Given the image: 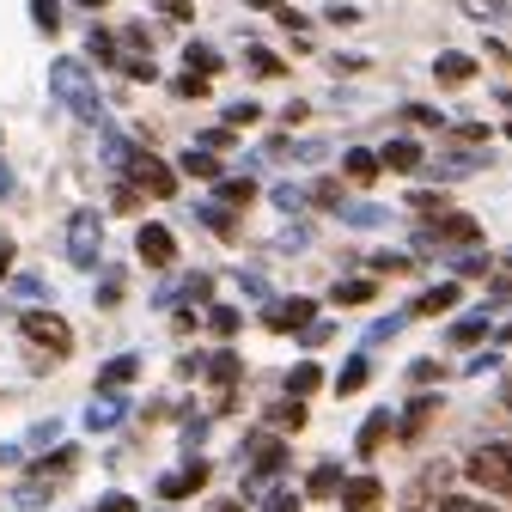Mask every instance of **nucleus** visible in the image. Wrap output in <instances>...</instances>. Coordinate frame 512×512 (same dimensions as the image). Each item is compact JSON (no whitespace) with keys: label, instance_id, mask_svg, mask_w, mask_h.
<instances>
[{"label":"nucleus","instance_id":"16","mask_svg":"<svg viewBox=\"0 0 512 512\" xmlns=\"http://www.w3.org/2000/svg\"><path fill=\"white\" fill-rule=\"evenodd\" d=\"M433 74H439V86H470V80H476V61H470V55H439Z\"/></svg>","mask_w":512,"mask_h":512},{"label":"nucleus","instance_id":"35","mask_svg":"<svg viewBox=\"0 0 512 512\" xmlns=\"http://www.w3.org/2000/svg\"><path fill=\"white\" fill-rule=\"evenodd\" d=\"M305 506V494H293V488H275L269 500H263V512H299Z\"/></svg>","mask_w":512,"mask_h":512},{"label":"nucleus","instance_id":"59","mask_svg":"<svg viewBox=\"0 0 512 512\" xmlns=\"http://www.w3.org/2000/svg\"><path fill=\"white\" fill-rule=\"evenodd\" d=\"M80 7H104V0H80Z\"/></svg>","mask_w":512,"mask_h":512},{"label":"nucleus","instance_id":"57","mask_svg":"<svg viewBox=\"0 0 512 512\" xmlns=\"http://www.w3.org/2000/svg\"><path fill=\"white\" fill-rule=\"evenodd\" d=\"M214 512H244V500H220V506H214Z\"/></svg>","mask_w":512,"mask_h":512},{"label":"nucleus","instance_id":"52","mask_svg":"<svg viewBox=\"0 0 512 512\" xmlns=\"http://www.w3.org/2000/svg\"><path fill=\"white\" fill-rule=\"evenodd\" d=\"M324 153H330L324 141H299V147H293V159H324Z\"/></svg>","mask_w":512,"mask_h":512},{"label":"nucleus","instance_id":"41","mask_svg":"<svg viewBox=\"0 0 512 512\" xmlns=\"http://www.w3.org/2000/svg\"><path fill=\"white\" fill-rule=\"evenodd\" d=\"M403 116H409V122H415V128H445V116H439V110H433V104H409V110H403Z\"/></svg>","mask_w":512,"mask_h":512},{"label":"nucleus","instance_id":"26","mask_svg":"<svg viewBox=\"0 0 512 512\" xmlns=\"http://www.w3.org/2000/svg\"><path fill=\"white\" fill-rule=\"evenodd\" d=\"M183 61H189V74H202V80L220 68V55H214L208 43H183Z\"/></svg>","mask_w":512,"mask_h":512},{"label":"nucleus","instance_id":"34","mask_svg":"<svg viewBox=\"0 0 512 512\" xmlns=\"http://www.w3.org/2000/svg\"><path fill=\"white\" fill-rule=\"evenodd\" d=\"M305 202H311V196H305L299 183H281V189H275V208H281V214H299Z\"/></svg>","mask_w":512,"mask_h":512},{"label":"nucleus","instance_id":"43","mask_svg":"<svg viewBox=\"0 0 512 512\" xmlns=\"http://www.w3.org/2000/svg\"><path fill=\"white\" fill-rule=\"evenodd\" d=\"M92 512H141V500H135V494H104Z\"/></svg>","mask_w":512,"mask_h":512},{"label":"nucleus","instance_id":"1","mask_svg":"<svg viewBox=\"0 0 512 512\" xmlns=\"http://www.w3.org/2000/svg\"><path fill=\"white\" fill-rule=\"evenodd\" d=\"M49 92L68 104L80 122H98L104 116V104H98V92H92V80H86L80 61H55V68H49Z\"/></svg>","mask_w":512,"mask_h":512},{"label":"nucleus","instance_id":"13","mask_svg":"<svg viewBox=\"0 0 512 512\" xmlns=\"http://www.w3.org/2000/svg\"><path fill=\"white\" fill-rule=\"evenodd\" d=\"M421 159H427V153H421V141H409V135L378 153V165H391V171H421Z\"/></svg>","mask_w":512,"mask_h":512},{"label":"nucleus","instance_id":"31","mask_svg":"<svg viewBox=\"0 0 512 512\" xmlns=\"http://www.w3.org/2000/svg\"><path fill=\"white\" fill-rule=\"evenodd\" d=\"M311 494H342V470L336 464H317L311 470Z\"/></svg>","mask_w":512,"mask_h":512},{"label":"nucleus","instance_id":"40","mask_svg":"<svg viewBox=\"0 0 512 512\" xmlns=\"http://www.w3.org/2000/svg\"><path fill=\"white\" fill-rule=\"evenodd\" d=\"M470 19H506V0H464Z\"/></svg>","mask_w":512,"mask_h":512},{"label":"nucleus","instance_id":"23","mask_svg":"<svg viewBox=\"0 0 512 512\" xmlns=\"http://www.w3.org/2000/svg\"><path fill=\"white\" fill-rule=\"evenodd\" d=\"M366 378H372V366H366V354H354V360L336 372V391H342V397H354V391H366Z\"/></svg>","mask_w":512,"mask_h":512},{"label":"nucleus","instance_id":"54","mask_svg":"<svg viewBox=\"0 0 512 512\" xmlns=\"http://www.w3.org/2000/svg\"><path fill=\"white\" fill-rule=\"evenodd\" d=\"M7 269H13V244L0 238V281H7Z\"/></svg>","mask_w":512,"mask_h":512},{"label":"nucleus","instance_id":"61","mask_svg":"<svg viewBox=\"0 0 512 512\" xmlns=\"http://www.w3.org/2000/svg\"><path fill=\"white\" fill-rule=\"evenodd\" d=\"M506 141H512V122H506Z\"/></svg>","mask_w":512,"mask_h":512},{"label":"nucleus","instance_id":"7","mask_svg":"<svg viewBox=\"0 0 512 512\" xmlns=\"http://www.w3.org/2000/svg\"><path fill=\"white\" fill-rule=\"evenodd\" d=\"M421 238H427V244H464V250H476V244H482V226H476L470 214H439Z\"/></svg>","mask_w":512,"mask_h":512},{"label":"nucleus","instance_id":"45","mask_svg":"<svg viewBox=\"0 0 512 512\" xmlns=\"http://www.w3.org/2000/svg\"><path fill=\"white\" fill-rule=\"evenodd\" d=\"M269 421L275 427H305V409L299 403H281V409H269Z\"/></svg>","mask_w":512,"mask_h":512},{"label":"nucleus","instance_id":"9","mask_svg":"<svg viewBox=\"0 0 512 512\" xmlns=\"http://www.w3.org/2000/svg\"><path fill=\"white\" fill-rule=\"evenodd\" d=\"M384 482L378 476H342V512H378Z\"/></svg>","mask_w":512,"mask_h":512},{"label":"nucleus","instance_id":"12","mask_svg":"<svg viewBox=\"0 0 512 512\" xmlns=\"http://www.w3.org/2000/svg\"><path fill=\"white\" fill-rule=\"evenodd\" d=\"M177 171H183V177H202V183H220V177H226V171H220V159H214L208 147H189V153L177 159Z\"/></svg>","mask_w":512,"mask_h":512},{"label":"nucleus","instance_id":"3","mask_svg":"<svg viewBox=\"0 0 512 512\" xmlns=\"http://www.w3.org/2000/svg\"><path fill=\"white\" fill-rule=\"evenodd\" d=\"M98 250H104V220L92 214V208H80L74 220H68V256L80 269H92L98 263Z\"/></svg>","mask_w":512,"mask_h":512},{"label":"nucleus","instance_id":"44","mask_svg":"<svg viewBox=\"0 0 512 512\" xmlns=\"http://www.w3.org/2000/svg\"><path fill=\"white\" fill-rule=\"evenodd\" d=\"M202 220H208V226H214L220 238H232V214H226V208H214V202H202Z\"/></svg>","mask_w":512,"mask_h":512},{"label":"nucleus","instance_id":"27","mask_svg":"<svg viewBox=\"0 0 512 512\" xmlns=\"http://www.w3.org/2000/svg\"><path fill=\"white\" fill-rule=\"evenodd\" d=\"M208 372H214V384H220V391H232V384H238V372H244V366H238V354L226 348V354H214V360H208Z\"/></svg>","mask_w":512,"mask_h":512},{"label":"nucleus","instance_id":"21","mask_svg":"<svg viewBox=\"0 0 512 512\" xmlns=\"http://www.w3.org/2000/svg\"><path fill=\"white\" fill-rule=\"evenodd\" d=\"M488 330H494V324H488V311H470V317H458V324H452V342H458V348H476Z\"/></svg>","mask_w":512,"mask_h":512},{"label":"nucleus","instance_id":"49","mask_svg":"<svg viewBox=\"0 0 512 512\" xmlns=\"http://www.w3.org/2000/svg\"><path fill=\"white\" fill-rule=\"evenodd\" d=\"M13 293H19V299H43V281H37V275H19Z\"/></svg>","mask_w":512,"mask_h":512},{"label":"nucleus","instance_id":"28","mask_svg":"<svg viewBox=\"0 0 512 512\" xmlns=\"http://www.w3.org/2000/svg\"><path fill=\"white\" fill-rule=\"evenodd\" d=\"M336 214H342L348 226H384V208H372V202H342Z\"/></svg>","mask_w":512,"mask_h":512},{"label":"nucleus","instance_id":"18","mask_svg":"<svg viewBox=\"0 0 512 512\" xmlns=\"http://www.w3.org/2000/svg\"><path fill=\"white\" fill-rule=\"evenodd\" d=\"M214 196H220L226 208H250V202H256V183H250V177H220Z\"/></svg>","mask_w":512,"mask_h":512},{"label":"nucleus","instance_id":"14","mask_svg":"<svg viewBox=\"0 0 512 512\" xmlns=\"http://www.w3.org/2000/svg\"><path fill=\"white\" fill-rule=\"evenodd\" d=\"M135 372H141V360H135V354H116V360H104V366H98V391H122V384L135 378Z\"/></svg>","mask_w":512,"mask_h":512},{"label":"nucleus","instance_id":"38","mask_svg":"<svg viewBox=\"0 0 512 512\" xmlns=\"http://www.w3.org/2000/svg\"><path fill=\"white\" fill-rule=\"evenodd\" d=\"M122 74H128V80H147V86L159 80V68H153V55H135V61H122Z\"/></svg>","mask_w":512,"mask_h":512},{"label":"nucleus","instance_id":"51","mask_svg":"<svg viewBox=\"0 0 512 512\" xmlns=\"http://www.w3.org/2000/svg\"><path fill=\"white\" fill-rule=\"evenodd\" d=\"M372 269H391V275H403V269H409V256H391V250H384V256H372Z\"/></svg>","mask_w":512,"mask_h":512},{"label":"nucleus","instance_id":"17","mask_svg":"<svg viewBox=\"0 0 512 512\" xmlns=\"http://www.w3.org/2000/svg\"><path fill=\"white\" fill-rule=\"evenodd\" d=\"M452 305H458V281H439V287H427L415 299V317H439V311H452Z\"/></svg>","mask_w":512,"mask_h":512},{"label":"nucleus","instance_id":"20","mask_svg":"<svg viewBox=\"0 0 512 512\" xmlns=\"http://www.w3.org/2000/svg\"><path fill=\"white\" fill-rule=\"evenodd\" d=\"M116 421H122V397H116V391L92 397V409H86V427H98V433H104V427H116Z\"/></svg>","mask_w":512,"mask_h":512},{"label":"nucleus","instance_id":"29","mask_svg":"<svg viewBox=\"0 0 512 512\" xmlns=\"http://www.w3.org/2000/svg\"><path fill=\"white\" fill-rule=\"evenodd\" d=\"M86 55H92V61H104V68H110V61H122V55H116V37H110V31H98V25H92V37H86Z\"/></svg>","mask_w":512,"mask_h":512},{"label":"nucleus","instance_id":"15","mask_svg":"<svg viewBox=\"0 0 512 512\" xmlns=\"http://www.w3.org/2000/svg\"><path fill=\"white\" fill-rule=\"evenodd\" d=\"M391 427H397V421H391V409H372V415H366V427H360V439H354V445H360V458H372Z\"/></svg>","mask_w":512,"mask_h":512},{"label":"nucleus","instance_id":"39","mask_svg":"<svg viewBox=\"0 0 512 512\" xmlns=\"http://www.w3.org/2000/svg\"><path fill=\"white\" fill-rule=\"evenodd\" d=\"M256 116H263V110H256L250 98H238V104H226V122H232V128H250Z\"/></svg>","mask_w":512,"mask_h":512},{"label":"nucleus","instance_id":"47","mask_svg":"<svg viewBox=\"0 0 512 512\" xmlns=\"http://www.w3.org/2000/svg\"><path fill=\"white\" fill-rule=\"evenodd\" d=\"M299 342H305V348H324V342H330V324H305Z\"/></svg>","mask_w":512,"mask_h":512},{"label":"nucleus","instance_id":"19","mask_svg":"<svg viewBox=\"0 0 512 512\" xmlns=\"http://www.w3.org/2000/svg\"><path fill=\"white\" fill-rule=\"evenodd\" d=\"M342 171H348L354 183H372L384 165H378V153H366V147H348V153H342Z\"/></svg>","mask_w":512,"mask_h":512},{"label":"nucleus","instance_id":"24","mask_svg":"<svg viewBox=\"0 0 512 512\" xmlns=\"http://www.w3.org/2000/svg\"><path fill=\"white\" fill-rule=\"evenodd\" d=\"M330 299H336V305H366V299H378V281H336Z\"/></svg>","mask_w":512,"mask_h":512},{"label":"nucleus","instance_id":"2","mask_svg":"<svg viewBox=\"0 0 512 512\" xmlns=\"http://www.w3.org/2000/svg\"><path fill=\"white\" fill-rule=\"evenodd\" d=\"M470 476L512 500V445H476V452H470Z\"/></svg>","mask_w":512,"mask_h":512},{"label":"nucleus","instance_id":"37","mask_svg":"<svg viewBox=\"0 0 512 512\" xmlns=\"http://www.w3.org/2000/svg\"><path fill=\"white\" fill-rule=\"evenodd\" d=\"M439 512H494V506H488V500H470V494H445Z\"/></svg>","mask_w":512,"mask_h":512},{"label":"nucleus","instance_id":"25","mask_svg":"<svg viewBox=\"0 0 512 512\" xmlns=\"http://www.w3.org/2000/svg\"><path fill=\"white\" fill-rule=\"evenodd\" d=\"M433 415H439V397H421V403H409V409H403V427H397V433H421Z\"/></svg>","mask_w":512,"mask_h":512},{"label":"nucleus","instance_id":"32","mask_svg":"<svg viewBox=\"0 0 512 512\" xmlns=\"http://www.w3.org/2000/svg\"><path fill=\"white\" fill-rule=\"evenodd\" d=\"M31 19H37V31H61V7H55V0H31Z\"/></svg>","mask_w":512,"mask_h":512},{"label":"nucleus","instance_id":"60","mask_svg":"<svg viewBox=\"0 0 512 512\" xmlns=\"http://www.w3.org/2000/svg\"><path fill=\"white\" fill-rule=\"evenodd\" d=\"M506 409H512V384H506Z\"/></svg>","mask_w":512,"mask_h":512},{"label":"nucleus","instance_id":"11","mask_svg":"<svg viewBox=\"0 0 512 512\" xmlns=\"http://www.w3.org/2000/svg\"><path fill=\"white\" fill-rule=\"evenodd\" d=\"M202 482H208V464L196 458V464H183V470H171V476H159V494H165V500H183V494H196Z\"/></svg>","mask_w":512,"mask_h":512},{"label":"nucleus","instance_id":"6","mask_svg":"<svg viewBox=\"0 0 512 512\" xmlns=\"http://www.w3.org/2000/svg\"><path fill=\"white\" fill-rule=\"evenodd\" d=\"M19 330H25L31 342H43L49 354H68V348H74V330L61 324L55 311H25V324H19Z\"/></svg>","mask_w":512,"mask_h":512},{"label":"nucleus","instance_id":"55","mask_svg":"<svg viewBox=\"0 0 512 512\" xmlns=\"http://www.w3.org/2000/svg\"><path fill=\"white\" fill-rule=\"evenodd\" d=\"M244 7H256V13H281L287 0H244Z\"/></svg>","mask_w":512,"mask_h":512},{"label":"nucleus","instance_id":"4","mask_svg":"<svg viewBox=\"0 0 512 512\" xmlns=\"http://www.w3.org/2000/svg\"><path fill=\"white\" fill-rule=\"evenodd\" d=\"M128 177H135V189H147V196H177V171L165 165V159H153V153H135L128 159Z\"/></svg>","mask_w":512,"mask_h":512},{"label":"nucleus","instance_id":"56","mask_svg":"<svg viewBox=\"0 0 512 512\" xmlns=\"http://www.w3.org/2000/svg\"><path fill=\"white\" fill-rule=\"evenodd\" d=\"M0 196H13V171L7 165H0Z\"/></svg>","mask_w":512,"mask_h":512},{"label":"nucleus","instance_id":"30","mask_svg":"<svg viewBox=\"0 0 512 512\" xmlns=\"http://www.w3.org/2000/svg\"><path fill=\"white\" fill-rule=\"evenodd\" d=\"M238 324H244V317H238L232 305H214V311H208V330H214V336H238Z\"/></svg>","mask_w":512,"mask_h":512},{"label":"nucleus","instance_id":"42","mask_svg":"<svg viewBox=\"0 0 512 512\" xmlns=\"http://www.w3.org/2000/svg\"><path fill=\"white\" fill-rule=\"evenodd\" d=\"M183 293L196 299V305H208V299H214V275H189V281H183Z\"/></svg>","mask_w":512,"mask_h":512},{"label":"nucleus","instance_id":"8","mask_svg":"<svg viewBox=\"0 0 512 512\" xmlns=\"http://www.w3.org/2000/svg\"><path fill=\"white\" fill-rule=\"evenodd\" d=\"M281 470H287V445L281 439H250V488H263Z\"/></svg>","mask_w":512,"mask_h":512},{"label":"nucleus","instance_id":"5","mask_svg":"<svg viewBox=\"0 0 512 512\" xmlns=\"http://www.w3.org/2000/svg\"><path fill=\"white\" fill-rule=\"evenodd\" d=\"M135 250H141L147 269H171V263H177V238H171V226H159V220H147V226L135 232Z\"/></svg>","mask_w":512,"mask_h":512},{"label":"nucleus","instance_id":"50","mask_svg":"<svg viewBox=\"0 0 512 512\" xmlns=\"http://www.w3.org/2000/svg\"><path fill=\"white\" fill-rule=\"evenodd\" d=\"M202 147H208V153H220V147H232V128H208V135H202Z\"/></svg>","mask_w":512,"mask_h":512},{"label":"nucleus","instance_id":"10","mask_svg":"<svg viewBox=\"0 0 512 512\" xmlns=\"http://www.w3.org/2000/svg\"><path fill=\"white\" fill-rule=\"evenodd\" d=\"M263 324L269 330H305V324H317V305L311 299H281V305L263 311Z\"/></svg>","mask_w":512,"mask_h":512},{"label":"nucleus","instance_id":"46","mask_svg":"<svg viewBox=\"0 0 512 512\" xmlns=\"http://www.w3.org/2000/svg\"><path fill=\"white\" fill-rule=\"evenodd\" d=\"M482 269H488L482 250H464V256H458V275H482Z\"/></svg>","mask_w":512,"mask_h":512},{"label":"nucleus","instance_id":"36","mask_svg":"<svg viewBox=\"0 0 512 512\" xmlns=\"http://www.w3.org/2000/svg\"><path fill=\"white\" fill-rule=\"evenodd\" d=\"M171 92H177V98H208V80H202V74H177Z\"/></svg>","mask_w":512,"mask_h":512},{"label":"nucleus","instance_id":"48","mask_svg":"<svg viewBox=\"0 0 512 512\" xmlns=\"http://www.w3.org/2000/svg\"><path fill=\"white\" fill-rule=\"evenodd\" d=\"M250 68H256V74H281V61H275L269 49H250Z\"/></svg>","mask_w":512,"mask_h":512},{"label":"nucleus","instance_id":"22","mask_svg":"<svg viewBox=\"0 0 512 512\" xmlns=\"http://www.w3.org/2000/svg\"><path fill=\"white\" fill-rule=\"evenodd\" d=\"M317 384H324V372H317V366H311V360H299V366H293V372H287V397H293V403H299V397H311V391H317Z\"/></svg>","mask_w":512,"mask_h":512},{"label":"nucleus","instance_id":"58","mask_svg":"<svg viewBox=\"0 0 512 512\" xmlns=\"http://www.w3.org/2000/svg\"><path fill=\"white\" fill-rule=\"evenodd\" d=\"M500 342H512V324H506V330H500Z\"/></svg>","mask_w":512,"mask_h":512},{"label":"nucleus","instance_id":"33","mask_svg":"<svg viewBox=\"0 0 512 512\" xmlns=\"http://www.w3.org/2000/svg\"><path fill=\"white\" fill-rule=\"evenodd\" d=\"M397 330H403V311H391V317H378V324L366 330V348H378V342H391Z\"/></svg>","mask_w":512,"mask_h":512},{"label":"nucleus","instance_id":"53","mask_svg":"<svg viewBox=\"0 0 512 512\" xmlns=\"http://www.w3.org/2000/svg\"><path fill=\"white\" fill-rule=\"evenodd\" d=\"M494 293H500V299H512V256L500 263V281H494Z\"/></svg>","mask_w":512,"mask_h":512}]
</instances>
